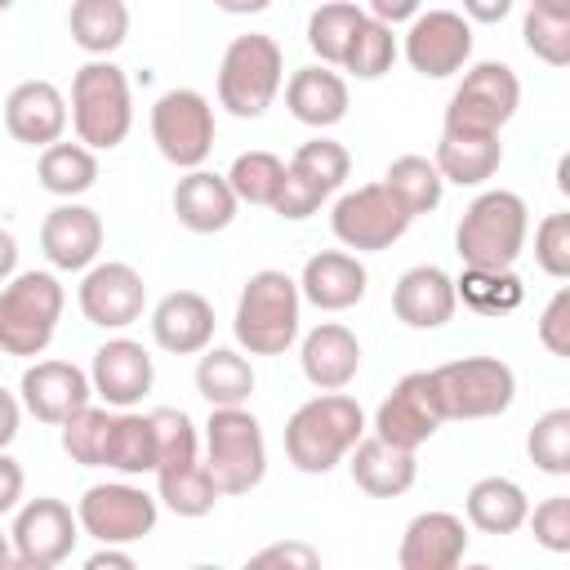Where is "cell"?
<instances>
[{"instance_id":"1","label":"cell","mask_w":570,"mask_h":570,"mask_svg":"<svg viewBox=\"0 0 570 570\" xmlns=\"http://www.w3.org/2000/svg\"><path fill=\"white\" fill-rule=\"evenodd\" d=\"M365 436V410L347 392H316L285 423V454L298 472L325 476Z\"/></svg>"},{"instance_id":"2","label":"cell","mask_w":570,"mask_h":570,"mask_svg":"<svg viewBox=\"0 0 570 570\" xmlns=\"http://www.w3.org/2000/svg\"><path fill=\"white\" fill-rule=\"evenodd\" d=\"M303 325V298H298V281L263 267L254 272L240 294H236V312H232V334L240 343V352L249 356H281L294 347Z\"/></svg>"},{"instance_id":"3","label":"cell","mask_w":570,"mask_h":570,"mask_svg":"<svg viewBox=\"0 0 570 570\" xmlns=\"http://www.w3.org/2000/svg\"><path fill=\"white\" fill-rule=\"evenodd\" d=\"M525 232H530L525 200L508 187H490L463 209L454 227V254L472 272H512V263L525 249Z\"/></svg>"},{"instance_id":"4","label":"cell","mask_w":570,"mask_h":570,"mask_svg":"<svg viewBox=\"0 0 570 570\" xmlns=\"http://www.w3.org/2000/svg\"><path fill=\"white\" fill-rule=\"evenodd\" d=\"M71 129L76 142L89 151H111L129 138L134 129V98H129V76L111 58H89L71 76Z\"/></svg>"},{"instance_id":"5","label":"cell","mask_w":570,"mask_h":570,"mask_svg":"<svg viewBox=\"0 0 570 570\" xmlns=\"http://www.w3.org/2000/svg\"><path fill=\"white\" fill-rule=\"evenodd\" d=\"M67 289L53 272H18L0 285V352L4 356H40L62 321Z\"/></svg>"},{"instance_id":"6","label":"cell","mask_w":570,"mask_h":570,"mask_svg":"<svg viewBox=\"0 0 570 570\" xmlns=\"http://www.w3.org/2000/svg\"><path fill=\"white\" fill-rule=\"evenodd\" d=\"M285 85V53L276 36L245 31L223 49L218 62V107H227L236 120H258Z\"/></svg>"},{"instance_id":"7","label":"cell","mask_w":570,"mask_h":570,"mask_svg":"<svg viewBox=\"0 0 570 570\" xmlns=\"http://www.w3.org/2000/svg\"><path fill=\"white\" fill-rule=\"evenodd\" d=\"M432 401L445 419H494L517 401V374L499 356H459L428 370Z\"/></svg>"},{"instance_id":"8","label":"cell","mask_w":570,"mask_h":570,"mask_svg":"<svg viewBox=\"0 0 570 570\" xmlns=\"http://www.w3.org/2000/svg\"><path fill=\"white\" fill-rule=\"evenodd\" d=\"M205 472L218 494H249L267 476V441L263 423L236 405V410H209L205 419Z\"/></svg>"},{"instance_id":"9","label":"cell","mask_w":570,"mask_h":570,"mask_svg":"<svg viewBox=\"0 0 570 570\" xmlns=\"http://www.w3.org/2000/svg\"><path fill=\"white\" fill-rule=\"evenodd\" d=\"M521 107V80L508 62H476L454 85L441 134H472V138H499V129Z\"/></svg>"},{"instance_id":"10","label":"cell","mask_w":570,"mask_h":570,"mask_svg":"<svg viewBox=\"0 0 570 570\" xmlns=\"http://www.w3.org/2000/svg\"><path fill=\"white\" fill-rule=\"evenodd\" d=\"M160 503L134 481H98L80 494L76 521L80 534H89L98 548H129L156 530Z\"/></svg>"},{"instance_id":"11","label":"cell","mask_w":570,"mask_h":570,"mask_svg":"<svg viewBox=\"0 0 570 570\" xmlns=\"http://www.w3.org/2000/svg\"><path fill=\"white\" fill-rule=\"evenodd\" d=\"M214 107L196 89H165L151 102V142L174 169H205L214 151Z\"/></svg>"},{"instance_id":"12","label":"cell","mask_w":570,"mask_h":570,"mask_svg":"<svg viewBox=\"0 0 570 570\" xmlns=\"http://www.w3.org/2000/svg\"><path fill=\"white\" fill-rule=\"evenodd\" d=\"M330 232L343 249L379 254V249H392L410 232V214L392 200V191L383 183H361L334 200Z\"/></svg>"},{"instance_id":"13","label":"cell","mask_w":570,"mask_h":570,"mask_svg":"<svg viewBox=\"0 0 570 570\" xmlns=\"http://www.w3.org/2000/svg\"><path fill=\"white\" fill-rule=\"evenodd\" d=\"M396 49L423 80H445L463 71L472 58V27L463 22L459 9H419V18L405 27Z\"/></svg>"},{"instance_id":"14","label":"cell","mask_w":570,"mask_h":570,"mask_svg":"<svg viewBox=\"0 0 570 570\" xmlns=\"http://www.w3.org/2000/svg\"><path fill=\"white\" fill-rule=\"evenodd\" d=\"M76 303H80L89 325H98V330H129L142 316V307H147L142 272L134 263H116V258L94 263L80 276Z\"/></svg>"},{"instance_id":"15","label":"cell","mask_w":570,"mask_h":570,"mask_svg":"<svg viewBox=\"0 0 570 570\" xmlns=\"http://www.w3.org/2000/svg\"><path fill=\"white\" fill-rule=\"evenodd\" d=\"M436 428H441V414H436V401H432L428 370H414V374L396 379V387L374 410V436L387 441L392 450H405V454H414L423 441H432Z\"/></svg>"},{"instance_id":"16","label":"cell","mask_w":570,"mask_h":570,"mask_svg":"<svg viewBox=\"0 0 570 570\" xmlns=\"http://www.w3.org/2000/svg\"><path fill=\"white\" fill-rule=\"evenodd\" d=\"M18 401L36 423L62 428L71 414L94 405V387H89V374L71 361H36L22 370Z\"/></svg>"},{"instance_id":"17","label":"cell","mask_w":570,"mask_h":570,"mask_svg":"<svg viewBox=\"0 0 570 570\" xmlns=\"http://www.w3.org/2000/svg\"><path fill=\"white\" fill-rule=\"evenodd\" d=\"M156 383V365H151V352L138 343V338H107L98 343L94 352V365H89V387L94 396L107 401V410H134Z\"/></svg>"},{"instance_id":"18","label":"cell","mask_w":570,"mask_h":570,"mask_svg":"<svg viewBox=\"0 0 570 570\" xmlns=\"http://www.w3.org/2000/svg\"><path fill=\"white\" fill-rule=\"evenodd\" d=\"M80 539V521L76 512L62 503V499H27L18 512H13V525H9V543H13V557H31V561H45V566H58L71 557Z\"/></svg>"},{"instance_id":"19","label":"cell","mask_w":570,"mask_h":570,"mask_svg":"<svg viewBox=\"0 0 570 570\" xmlns=\"http://www.w3.org/2000/svg\"><path fill=\"white\" fill-rule=\"evenodd\" d=\"M0 120H4L13 142H27V147L45 151V147L62 142L71 116H67V98L53 80H22L0 102Z\"/></svg>"},{"instance_id":"20","label":"cell","mask_w":570,"mask_h":570,"mask_svg":"<svg viewBox=\"0 0 570 570\" xmlns=\"http://www.w3.org/2000/svg\"><path fill=\"white\" fill-rule=\"evenodd\" d=\"M40 249L58 272H89L102 254V218L80 200H62L40 223Z\"/></svg>"},{"instance_id":"21","label":"cell","mask_w":570,"mask_h":570,"mask_svg":"<svg viewBox=\"0 0 570 570\" xmlns=\"http://www.w3.org/2000/svg\"><path fill=\"white\" fill-rule=\"evenodd\" d=\"M468 557V525L454 512H419L401 543H396V566L401 570H459Z\"/></svg>"},{"instance_id":"22","label":"cell","mask_w":570,"mask_h":570,"mask_svg":"<svg viewBox=\"0 0 570 570\" xmlns=\"http://www.w3.org/2000/svg\"><path fill=\"white\" fill-rule=\"evenodd\" d=\"M214 303L196 289H169L151 307V338L169 356H200L214 343Z\"/></svg>"},{"instance_id":"23","label":"cell","mask_w":570,"mask_h":570,"mask_svg":"<svg viewBox=\"0 0 570 570\" xmlns=\"http://www.w3.org/2000/svg\"><path fill=\"white\" fill-rule=\"evenodd\" d=\"M365 289H370V272L347 249H321L298 272V298L321 312H347L365 298Z\"/></svg>"},{"instance_id":"24","label":"cell","mask_w":570,"mask_h":570,"mask_svg":"<svg viewBox=\"0 0 570 570\" xmlns=\"http://www.w3.org/2000/svg\"><path fill=\"white\" fill-rule=\"evenodd\" d=\"M392 312L401 325L410 330H441L454 321L459 298H454V276L436 263H419L410 272H401V281L392 285Z\"/></svg>"},{"instance_id":"25","label":"cell","mask_w":570,"mask_h":570,"mask_svg":"<svg viewBox=\"0 0 570 570\" xmlns=\"http://www.w3.org/2000/svg\"><path fill=\"white\" fill-rule=\"evenodd\" d=\"M298 365L316 392H343L361 374V338L338 321H321L303 334Z\"/></svg>"},{"instance_id":"26","label":"cell","mask_w":570,"mask_h":570,"mask_svg":"<svg viewBox=\"0 0 570 570\" xmlns=\"http://www.w3.org/2000/svg\"><path fill=\"white\" fill-rule=\"evenodd\" d=\"M285 107L298 125L307 129H330L347 116L352 98H347V80L334 71V67H298L289 80H285Z\"/></svg>"},{"instance_id":"27","label":"cell","mask_w":570,"mask_h":570,"mask_svg":"<svg viewBox=\"0 0 570 570\" xmlns=\"http://www.w3.org/2000/svg\"><path fill=\"white\" fill-rule=\"evenodd\" d=\"M236 209H240V205H236L227 178L214 174V169H191V174H183L178 187H174V214H178V223H183L187 232H196V236H214V232L232 227Z\"/></svg>"},{"instance_id":"28","label":"cell","mask_w":570,"mask_h":570,"mask_svg":"<svg viewBox=\"0 0 570 570\" xmlns=\"http://www.w3.org/2000/svg\"><path fill=\"white\" fill-rule=\"evenodd\" d=\"M347 468H352L356 490H365L370 499H396V494H405V490L414 485V476H419L414 454L392 450V445L379 441V436H361V441L352 445V454H347Z\"/></svg>"},{"instance_id":"29","label":"cell","mask_w":570,"mask_h":570,"mask_svg":"<svg viewBox=\"0 0 570 570\" xmlns=\"http://www.w3.org/2000/svg\"><path fill=\"white\" fill-rule=\"evenodd\" d=\"M463 512H468V525L481 534H512L525 525L530 499L512 476H481V481H472Z\"/></svg>"},{"instance_id":"30","label":"cell","mask_w":570,"mask_h":570,"mask_svg":"<svg viewBox=\"0 0 570 570\" xmlns=\"http://www.w3.org/2000/svg\"><path fill=\"white\" fill-rule=\"evenodd\" d=\"M254 365L236 347H205L196 361V392L209 401V410H236L254 396Z\"/></svg>"},{"instance_id":"31","label":"cell","mask_w":570,"mask_h":570,"mask_svg":"<svg viewBox=\"0 0 570 570\" xmlns=\"http://www.w3.org/2000/svg\"><path fill=\"white\" fill-rule=\"evenodd\" d=\"M432 165L441 174V183L454 187H481L485 178L499 174L503 165V142L499 138H472V134H441Z\"/></svg>"},{"instance_id":"32","label":"cell","mask_w":570,"mask_h":570,"mask_svg":"<svg viewBox=\"0 0 570 570\" xmlns=\"http://www.w3.org/2000/svg\"><path fill=\"white\" fill-rule=\"evenodd\" d=\"M102 468H111V472H120V476L156 472V432H151V414L111 410V428H107V445H102Z\"/></svg>"},{"instance_id":"33","label":"cell","mask_w":570,"mask_h":570,"mask_svg":"<svg viewBox=\"0 0 570 570\" xmlns=\"http://www.w3.org/2000/svg\"><path fill=\"white\" fill-rule=\"evenodd\" d=\"M67 31L76 49H85L89 58H107L129 36V9L125 0H76L67 9Z\"/></svg>"},{"instance_id":"34","label":"cell","mask_w":570,"mask_h":570,"mask_svg":"<svg viewBox=\"0 0 570 570\" xmlns=\"http://www.w3.org/2000/svg\"><path fill=\"white\" fill-rule=\"evenodd\" d=\"M36 178H40V187L49 196L76 200V196H85L98 183V156L89 147H80V142H53V147L40 151Z\"/></svg>"},{"instance_id":"35","label":"cell","mask_w":570,"mask_h":570,"mask_svg":"<svg viewBox=\"0 0 570 570\" xmlns=\"http://www.w3.org/2000/svg\"><path fill=\"white\" fill-rule=\"evenodd\" d=\"M218 499H223V494L214 490V481H209V472H205L200 459L156 472V503H165L174 517H187V521L209 517Z\"/></svg>"},{"instance_id":"36","label":"cell","mask_w":570,"mask_h":570,"mask_svg":"<svg viewBox=\"0 0 570 570\" xmlns=\"http://www.w3.org/2000/svg\"><path fill=\"white\" fill-rule=\"evenodd\" d=\"M383 187L410 214V223L419 214H432L441 205V191H445V183H441V174H436V165L428 156H396L387 165V174H383Z\"/></svg>"},{"instance_id":"37","label":"cell","mask_w":570,"mask_h":570,"mask_svg":"<svg viewBox=\"0 0 570 570\" xmlns=\"http://www.w3.org/2000/svg\"><path fill=\"white\" fill-rule=\"evenodd\" d=\"M361 22H365V9L352 4V0H330V4L312 9V18H307V49L321 58V67H343L347 45H352Z\"/></svg>"},{"instance_id":"38","label":"cell","mask_w":570,"mask_h":570,"mask_svg":"<svg viewBox=\"0 0 570 570\" xmlns=\"http://www.w3.org/2000/svg\"><path fill=\"white\" fill-rule=\"evenodd\" d=\"M521 40L525 49L548 62V67H566L570 62V4L561 0H534L521 18Z\"/></svg>"},{"instance_id":"39","label":"cell","mask_w":570,"mask_h":570,"mask_svg":"<svg viewBox=\"0 0 570 570\" xmlns=\"http://www.w3.org/2000/svg\"><path fill=\"white\" fill-rule=\"evenodd\" d=\"M285 169L289 174H298L303 183H312L325 200L347 183V174H352V156H347V147L343 142H334V138H325V134H316V138H307L289 160H285Z\"/></svg>"},{"instance_id":"40","label":"cell","mask_w":570,"mask_h":570,"mask_svg":"<svg viewBox=\"0 0 570 570\" xmlns=\"http://www.w3.org/2000/svg\"><path fill=\"white\" fill-rule=\"evenodd\" d=\"M236 205H276L281 183H285V160L276 151H240L232 160V169L223 174Z\"/></svg>"},{"instance_id":"41","label":"cell","mask_w":570,"mask_h":570,"mask_svg":"<svg viewBox=\"0 0 570 570\" xmlns=\"http://www.w3.org/2000/svg\"><path fill=\"white\" fill-rule=\"evenodd\" d=\"M454 298L476 316H503V312L521 307L525 285H521L517 272H472V267H463V276L454 281Z\"/></svg>"},{"instance_id":"42","label":"cell","mask_w":570,"mask_h":570,"mask_svg":"<svg viewBox=\"0 0 570 570\" xmlns=\"http://www.w3.org/2000/svg\"><path fill=\"white\" fill-rule=\"evenodd\" d=\"M525 454L539 472L548 476H570V410L557 405L548 414L534 419L530 436H525Z\"/></svg>"},{"instance_id":"43","label":"cell","mask_w":570,"mask_h":570,"mask_svg":"<svg viewBox=\"0 0 570 570\" xmlns=\"http://www.w3.org/2000/svg\"><path fill=\"white\" fill-rule=\"evenodd\" d=\"M396 53H401V49H396V31L383 27V22H374V18H365V22L356 27L352 45H347L343 71H352L356 80H379V76L392 71Z\"/></svg>"},{"instance_id":"44","label":"cell","mask_w":570,"mask_h":570,"mask_svg":"<svg viewBox=\"0 0 570 570\" xmlns=\"http://www.w3.org/2000/svg\"><path fill=\"white\" fill-rule=\"evenodd\" d=\"M151 432H156V472L200 459V432H196V423L187 419V410H174V405L151 410ZM156 472H151V476H156Z\"/></svg>"},{"instance_id":"45","label":"cell","mask_w":570,"mask_h":570,"mask_svg":"<svg viewBox=\"0 0 570 570\" xmlns=\"http://www.w3.org/2000/svg\"><path fill=\"white\" fill-rule=\"evenodd\" d=\"M107 428H111V410L107 405H85L80 414H71L62 423V450H67V459L80 463V468H102Z\"/></svg>"},{"instance_id":"46","label":"cell","mask_w":570,"mask_h":570,"mask_svg":"<svg viewBox=\"0 0 570 570\" xmlns=\"http://www.w3.org/2000/svg\"><path fill=\"white\" fill-rule=\"evenodd\" d=\"M534 263L552 276V281H566L570 276V214H548L539 227H534Z\"/></svg>"},{"instance_id":"47","label":"cell","mask_w":570,"mask_h":570,"mask_svg":"<svg viewBox=\"0 0 570 570\" xmlns=\"http://www.w3.org/2000/svg\"><path fill=\"white\" fill-rule=\"evenodd\" d=\"M525 525L534 530V543L543 552H570V494H548L543 503H534Z\"/></svg>"},{"instance_id":"48","label":"cell","mask_w":570,"mask_h":570,"mask_svg":"<svg viewBox=\"0 0 570 570\" xmlns=\"http://www.w3.org/2000/svg\"><path fill=\"white\" fill-rule=\"evenodd\" d=\"M240 570H321V552L303 539H276L258 548Z\"/></svg>"},{"instance_id":"49","label":"cell","mask_w":570,"mask_h":570,"mask_svg":"<svg viewBox=\"0 0 570 570\" xmlns=\"http://www.w3.org/2000/svg\"><path fill=\"white\" fill-rule=\"evenodd\" d=\"M539 343L552 352V356H570V289L561 285L552 298H548V307L539 312Z\"/></svg>"},{"instance_id":"50","label":"cell","mask_w":570,"mask_h":570,"mask_svg":"<svg viewBox=\"0 0 570 570\" xmlns=\"http://www.w3.org/2000/svg\"><path fill=\"white\" fill-rule=\"evenodd\" d=\"M22 485H27L22 463H18L13 454L0 450V517H9V512L22 508Z\"/></svg>"},{"instance_id":"51","label":"cell","mask_w":570,"mask_h":570,"mask_svg":"<svg viewBox=\"0 0 570 570\" xmlns=\"http://www.w3.org/2000/svg\"><path fill=\"white\" fill-rule=\"evenodd\" d=\"M365 18H374V22H383V27H396V22L410 27V22L419 18V0H370Z\"/></svg>"},{"instance_id":"52","label":"cell","mask_w":570,"mask_h":570,"mask_svg":"<svg viewBox=\"0 0 570 570\" xmlns=\"http://www.w3.org/2000/svg\"><path fill=\"white\" fill-rule=\"evenodd\" d=\"M18 423H22V401L0 387V450H9V441L18 436Z\"/></svg>"},{"instance_id":"53","label":"cell","mask_w":570,"mask_h":570,"mask_svg":"<svg viewBox=\"0 0 570 570\" xmlns=\"http://www.w3.org/2000/svg\"><path fill=\"white\" fill-rule=\"evenodd\" d=\"M512 13V0H468L463 4V22H503Z\"/></svg>"},{"instance_id":"54","label":"cell","mask_w":570,"mask_h":570,"mask_svg":"<svg viewBox=\"0 0 570 570\" xmlns=\"http://www.w3.org/2000/svg\"><path fill=\"white\" fill-rule=\"evenodd\" d=\"M80 570H138V561L125 548H98L94 557H85Z\"/></svg>"},{"instance_id":"55","label":"cell","mask_w":570,"mask_h":570,"mask_svg":"<svg viewBox=\"0 0 570 570\" xmlns=\"http://www.w3.org/2000/svg\"><path fill=\"white\" fill-rule=\"evenodd\" d=\"M18 276V240L9 227H0V285Z\"/></svg>"},{"instance_id":"56","label":"cell","mask_w":570,"mask_h":570,"mask_svg":"<svg viewBox=\"0 0 570 570\" xmlns=\"http://www.w3.org/2000/svg\"><path fill=\"white\" fill-rule=\"evenodd\" d=\"M4 570H58V566H45V561H31V557H13Z\"/></svg>"},{"instance_id":"57","label":"cell","mask_w":570,"mask_h":570,"mask_svg":"<svg viewBox=\"0 0 570 570\" xmlns=\"http://www.w3.org/2000/svg\"><path fill=\"white\" fill-rule=\"evenodd\" d=\"M557 187H561V191H570V160H566V156L557 160Z\"/></svg>"},{"instance_id":"58","label":"cell","mask_w":570,"mask_h":570,"mask_svg":"<svg viewBox=\"0 0 570 570\" xmlns=\"http://www.w3.org/2000/svg\"><path fill=\"white\" fill-rule=\"evenodd\" d=\"M13 561V543H9V530H0V570Z\"/></svg>"},{"instance_id":"59","label":"cell","mask_w":570,"mask_h":570,"mask_svg":"<svg viewBox=\"0 0 570 570\" xmlns=\"http://www.w3.org/2000/svg\"><path fill=\"white\" fill-rule=\"evenodd\" d=\"M459 570H494V566H485V561H472V566H459Z\"/></svg>"},{"instance_id":"60","label":"cell","mask_w":570,"mask_h":570,"mask_svg":"<svg viewBox=\"0 0 570 570\" xmlns=\"http://www.w3.org/2000/svg\"><path fill=\"white\" fill-rule=\"evenodd\" d=\"M187 570H223V566H187Z\"/></svg>"}]
</instances>
